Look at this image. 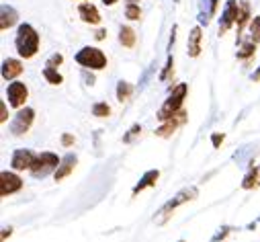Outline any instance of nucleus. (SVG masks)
I'll use <instances>...</instances> for the list:
<instances>
[{
	"label": "nucleus",
	"instance_id": "nucleus-1",
	"mask_svg": "<svg viewBox=\"0 0 260 242\" xmlns=\"http://www.w3.org/2000/svg\"><path fill=\"white\" fill-rule=\"evenodd\" d=\"M39 33L35 31L33 25L29 23H23L19 25L17 29V35H15V47H17V53L25 59L33 57L37 51H39Z\"/></svg>",
	"mask_w": 260,
	"mask_h": 242
},
{
	"label": "nucleus",
	"instance_id": "nucleus-2",
	"mask_svg": "<svg viewBox=\"0 0 260 242\" xmlns=\"http://www.w3.org/2000/svg\"><path fill=\"white\" fill-rule=\"evenodd\" d=\"M197 195H199V189H197V187H184V189H180V191H178L170 201H166V203L158 209V214L154 216V222H156L158 226L166 224V222L170 220V216H172V211H174L176 207L184 205L186 201L197 199Z\"/></svg>",
	"mask_w": 260,
	"mask_h": 242
},
{
	"label": "nucleus",
	"instance_id": "nucleus-3",
	"mask_svg": "<svg viewBox=\"0 0 260 242\" xmlns=\"http://www.w3.org/2000/svg\"><path fill=\"white\" fill-rule=\"evenodd\" d=\"M186 93H188V84L186 82H180V84H176L174 88H172V93L168 95V99L164 101V105L160 107V111H158V119L162 121H168V119H172L174 115H178L180 111H182V105H184V99H186Z\"/></svg>",
	"mask_w": 260,
	"mask_h": 242
},
{
	"label": "nucleus",
	"instance_id": "nucleus-4",
	"mask_svg": "<svg viewBox=\"0 0 260 242\" xmlns=\"http://www.w3.org/2000/svg\"><path fill=\"white\" fill-rule=\"evenodd\" d=\"M76 64L82 66L84 70H105L107 68V55L103 53V49L99 47H82L78 53H76Z\"/></svg>",
	"mask_w": 260,
	"mask_h": 242
},
{
	"label": "nucleus",
	"instance_id": "nucleus-5",
	"mask_svg": "<svg viewBox=\"0 0 260 242\" xmlns=\"http://www.w3.org/2000/svg\"><path fill=\"white\" fill-rule=\"evenodd\" d=\"M59 162H61V158H57V154H53V152H41V154H37V158H35L33 166L29 168V172H31L33 178H45L47 174H51V172L57 170Z\"/></svg>",
	"mask_w": 260,
	"mask_h": 242
},
{
	"label": "nucleus",
	"instance_id": "nucleus-6",
	"mask_svg": "<svg viewBox=\"0 0 260 242\" xmlns=\"http://www.w3.org/2000/svg\"><path fill=\"white\" fill-rule=\"evenodd\" d=\"M33 121H35V109L31 107H23L19 109V113L15 115V119L11 121V134L13 136H23L31 130L33 126Z\"/></svg>",
	"mask_w": 260,
	"mask_h": 242
},
{
	"label": "nucleus",
	"instance_id": "nucleus-7",
	"mask_svg": "<svg viewBox=\"0 0 260 242\" xmlns=\"http://www.w3.org/2000/svg\"><path fill=\"white\" fill-rule=\"evenodd\" d=\"M27 99H29V88H27L25 82L15 80V82H11V84L7 86V101H9L11 107L23 109L25 103H27Z\"/></svg>",
	"mask_w": 260,
	"mask_h": 242
},
{
	"label": "nucleus",
	"instance_id": "nucleus-8",
	"mask_svg": "<svg viewBox=\"0 0 260 242\" xmlns=\"http://www.w3.org/2000/svg\"><path fill=\"white\" fill-rule=\"evenodd\" d=\"M23 189V178L11 170L0 172V197H9Z\"/></svg>",
	"mask_w": 260,
	"mask_h": 242
},
{
	"label": "nucleus",
	"instance_id": "nucleus-9",
	"mask_svg": "<svg viewBox=\"0 0 260 242\" xmlns=\"http://www.w3.org/2000/svg\"><path fill=\"white\" fill-rule=\"evenodd\" d=\"M238 13H240L238 0H228L221 13V19H219V35H225L234 27V23L238 21Z\"/></svg>",
	"mask_w": 260,
	"mask_h": 242
},
{
	"label": "nucleus",
	"instance_id": "nucleus-10",
	"mask_svg": "<svg viewBox=\"0 0 260 242\" xmlns=\"http://www.w3.org/2000/svg\"><path fill=\"white\" fill-rule=\"evenodd\" d=\"M37 154L33 150H25V148H19L13 152V158H11V166L15 170H29L35 162Z\"/></svg>",
	"mask_w": 260,
	"mask_h": 242
},
{
	"label": "nucleus",
	"instance_id": "nucleus-11",
	"mask_svg": "<svg viewBox=\"0 0 260 242\" xmlns=\"http://www.w3.org/2000/svg\"><path fill=\"white\" fill-rule=\"evenodd\" d=\"M184 124H186V111L182 109L178 115H174L172 119L164 121V124L156 130V136H158V138H170V136H172L180 126H184Z\"/></svg>",
	"mask_w": 260,
	"mask_h": 242
},
{
	"label": "nucleus",
	"instance_id": "nucleus-12",
	"mask_svg": "<svg viewBox=\"0 0 260 242\" xmlns=\"http://www.w3.org/2000/svg\"><path fill=\"white\" fill-rule=\"evenodd\" d=\"M158 178H160V170H158V168L146 170V172H144V176H142V178L138 180V183L134 185V189H132V195L136 197V195H138V193H142L144 189H148V187H156Z\"/></svg>",
	"mask_w": 260,
	"mask_h": 242
},
{
	"label": "nucleus",
	"instance_id": "nucleus-13",
	"mask_svg": "<svg viewBox=\"0 0 260 242\" xmlns=\"http://www.w3.org/2000/svg\"><path fill=\"white\" fill-rule=\"evenodd\" d=\"M201 39H203V31H201V25L192 27L190 33H188V43H186V53L188 57H197L201 53Z\"/></svg>",
	"mask_w": 260,
	"mask_h": 242
},
{
	"label": "nucleus",
	"instance_id": "nucleus-14",
	"mask_svg": "<svg viewBox=\"0 0 260 242\" xmlns=\"http://www.w3.org/2000/svg\"><path fill=\"white\" fill-rule=\"evenodd\" d=\"M76 162H78V158H76V154H72V152H68L66 156H61V162H59V166H57V170L53 172V178L55 180H61V178H66L72 170H74V166H76Z\"/></svg>",
	"mask_w": 260,
	"mask_h": 242
},
{
	"label": "nucleus",
	"instance_id": "nucleus-15",
	"mask_svg": "<svg viewBox=\"0 0 260 242\" xmlns=\"http://www.w3.org/2000/svg\"><path fill=\"white\" fill-rule=\"evenodd\" d=\"M17 21H19V13H17L15 7H11V5H3V7H0V29L7 31L11 27H15Z\"/></svg>",
	"mask_w": 260,
	"mask_h": 242
},
{
	"label": "nucleus",
	"instance_id": "nucleus-16",
	"mask_svg": "<svg viewBox=\"0 0 260 242\" xmlns=\"http://www.w3.org/2000/svg\"><path fill=\"white\" fill-rule=\"evenodd\" d=\"M23 64H21V59H15V57H7L5 62H3V78L5 80H15L17 76L23 74Z\"/></svg>",
	"mask_w": 260,
	"mask_h": 242
},
{
	"label": "nucleus",
	"instance_id": "nucleus-17",
	"mask_svg": "<svg viewBox=\"0 0 260 242\" xmlns=\"http://www.w3.org/2000/svg\"><path fill=\"white\" fill-rule=\"evenodd\" d=\"M78 15H80V19H82L84 23H88V25H99V23H101V13H99V9H96L92 3H82V5L78 7Z\"/></svg>",
	"mask_w": 260,
	"mask_h": 242
},
{
	"label": "nucleus",
	"instance_id": "nucleus-18",
	"mask_svg": "<svg viewBox=\"0 0 260 242\" xmlns=\"http://www.w3.org/2000/svg\"><path fill=\"white\" fill-rule=\"evenodd\" d=\"M219 0H199V23L201 25H209L211 17L217 11Z\"/></svg>",
	"mask_w": 260,
	"mask_h": 242
},
{
	"label": "nucleus",
	"instance_id": "nucleus-19",
	"mask_svg": "<svg viewBox=\"0 0 260 242\" xmlns=\"http://www.w3.org/2000/svg\"><path fill=\"white\" fill-rule=\"evenodd\" d=\"M258 187H260V168L258 166H250L248 174L242 180V189L252 191V189H258Z\"/></svg>",
	"mask_w": 260,
	"mask_h": 242
},
{
	"label": "nucleus",
	"instance_id": "nucleus-20",
	"mask_svg": "<svg viewBox=\"0 0 260 242\" xmlns=\"http://www.w3.org/2000/svg\"><path fill=\"white\" fill-rule=\"evenodd\" d=\"M136 41H138V35H136V31H134L132 27L123 25V27L119 29V43H121L123 47H129V49H132V47L136 45Z\"/></svg>",
	"mask_w": 260,
	"mask_h": 242
},
{
	"label": "nucleus",
	"instance_id": "nucleus-21",
	"mask_svg": "<svg viewBox=\"0 0 260 242\" xmlns=\"http://www.w3.org/2000/svg\"><path fill=\"white\" fill-rule=\"evenodd\" d=\"M250 21V3L248 0H242L240 3V13H238V41H240V35H242V29L248 25Z\"/></svg>",
	"mask_w": 260,
	"mask_h": 242
},
{
	"label": "nucleus",
	"instance_id": "nucleus-22",
	"mask_svg": "<svg viewBox=\"0 0 260 242\" xmlns=\"http://www.w3.org/2000/svg\"><path fill=\"white\" fill-rule=\"evenodd\" d=\"M132 95H134V86H132V84L125 82V80H119V82H117V101H119V103L127 101Z\"/></svg>",
	"mask_w": 260,
	"mask_h": 242
},
{
	"label": "nucleus",
	"instance_id": "nucleus-23",
	"mask_svg": "<svg viewBox=\"0 0 260 242\" xmlns=\"http://www.w3.org/2000/svg\"><path fill=\"white\" fill-rule=\"evenodd\" d=\"M254 53H256V43L254 41H244L236 55H238V59H250Z\"/></svg>",
	"mask_w": 260,
	"mask_h": 242
},
{
	"label": "nucleus",
	"instance_id": "nucleus-24",
	"mask_svg": "<svg viewBox=\"0 0 260 242\" xmlns=\"http://www.w3.org/2000/svg\"><path fill=\"white\" fill-rule=\"evenodd\" d=\"M43 78H45L49 84H61V82H63L61 74H59L55 68H49V66L43 68Z\"/></svg>",
	"mask_w": 260,
	"mask_h": 242
},
{
	"label": "nucleus",
	"instance_id": "nucleus-25",
	"mask_svg": "<svg viewBox=\"0 0 260 242\" xmlns=\"http://www.w3.org/2000/svg\"><path fill=\"white\" fill-rule=\"evenodd\" d=\"M125 17H127L129 21H138V19L142 17V9H140V5L127 3V7H125Z\"/></svg>",
	"mask_w": 260,
	"mask_h": 242
},
{
	"label": "nucleus",
	"instance_id": "nucleus-26",
	"mask_svg": "<svg viewBox=\"0 0 260 242\" xmlns=\"http://www.w3.org/2000/svg\"><path fill=\"white\" fill-rule=\"evenodd\" d=\"M109 113H111V107H109L105 101L92 105V115H94V117H109Z\"/></svg>",
	"mask_w": 260,
	"mask_h": 242
},
{
	"label": "nucleus",
	"instance_id": "nucleus-27",
	"mask_svg": "<svg viewBox=\"0 0 260 242\" xmlns=\"http://www.w3.org/2000/svg\"><path fill=\"white\" fill-rule=\"evenodd\" d=\"M140 134H142V126H140V124H134L132 128L127 130V134L123 136V144H132V142H134V138H136V136H140Z\"/></svg>",
	"mask_w": 260,
	"mask_h": 242
},
{
	"label": "nucleus",
	"instance_id": "nucleus-28",
	"mask_svg": "<svg viewBox=\"0 0 260 242\" xmlns=\"http://www.w3.org/2000/svg\"><path fill=\"white\" fill-rule=\"evenodd\" d=\"M250 37H252L254 43L260 41V17H254L250 21Z\"/></svg>",
	"mask_w": 260,
	"mask_h": 242
},
{
	"label": "nucleus",
	"instance_id": "nucleus-29",
	"mask_svg": "<svg viewBox=\"0 0 260 242\" xmlns=\"http://www.w3.org/2000/svg\"><path fill=\"white\" fill-rule=\"evenodd\" d=\"M172 68H174V57H172V53H168V57H166V66H164V70L160 72V80H162V82L170 78Z\"/></svg>",
	"mask_w": 260,
	"mask_h": 242
},
{
	"label": "nucleus",
	"instance_id": "nucleus-30",
	"mask_svg": "<svg viewBox=\"0 0 260 242\" xmlns=\"http://www.w3.org/2000/svg\"><path fill=\"white\" fill-rule=\"evenodd\" d=\"M61 62H63V55L61 53H51L49 57H47V62H45V66H49V68H59L61 66Z\"/></svg>",
	"mask_w": 260,
	"mask_h": 242
},
{
	"label": "nucleus",
	"instance_id": "nucleus-31",
	"mask_svg": "<svg viewBox=\"0 0 260 242\" xmlns=\"http://www.w3.org/2000/svg\"><path fill=\"white\" fill-rule=\"evenodd\" d=\"M232 230H234V228H230V226H223V228H219V230L213 234L211 242H221V240H225V238H228V234H230Z\"/></svg>",
	"mask_w": 260,
	"mask_h": 242
},
{
	"label": "nucleus",
	"instance_id": "nucleus-32",
	"mask_svg": "<svg viewBox=\"0 0 260 242\" xmlns=\"http://www.w3.org/2000/svg\"><path fill=\"white\" fill-rule=\"evenodd\" d=\"M61 146H63V148L74 146V136H72V134H61Z\"/></svg>",
	"mask_w": 260,
	"mask_h": 242
},
{
	"label": "nucleus",
	"instance_id": "nucleus-33",
	"mask_svg": "<svg viewBox=\"0 0 260 242\" xmlns=\"http://www.w3.org/2000/svg\"><path fill=\"white\" fill-rule=\"evenodd\" d=\"M7 119H9V113H7V101L0 103V121L3 124H7Z\"/></svg>",
	"mask_w": 260,
	"mask_h": 242
},
{
	"label": "nucleus",
	"instance_id": "nucleus-34",
	"mask_svg": "<svg viewBox=\"0 0 260 242\" xmlns=\"http://www.w3.org/2000/svg\"><path fill=\"white\" fill-rule=\"evenodd\" d=\"M225 140V136L223 134H213L211 136V142H213V148H219V144Z\"/></svg>",
	"mask_w": 260,
	"mask_h": 242
},
{
	"label": "nucleus",
	"instance_id": "nucleus-35",
	"mask_svg": "<svg viewBox=\"0 0 260 242\" xmlns=\"http://www.w3.org/2000/svg\"><path fill=\"white\" fill-rule=\"evenodd\" d=\"M13 234V228H3V242L7 240V236H11Z\"/></svg>",
	"mask_w": 260,
	"mask_h": 242
},
{
	"label": "nucleus",
	"instance_id": "nucleus-36",
	"mask_svg": "<svg viewBox=\"0 0 260 242\" xmlns=\"http://www.w3.org/2000/svg\"><path fill=\"white\" fill-rule=\"evenodd\" d=\"M252 80H254V82H260V66L254 70V74H252Z\"/></svg>",
	"mask_w": 260,
	"mask_h": 242
},
{
	"label": "nucleus",
	"instance_id": "nucleus-37",
	"mask_svg": "<svg viewBox=\"0 0 260 242\" xmlns=\"http://www.w3.org/2000/svg\"><path fill=\"white\" fill-rule=\"evenodd\" d=\"M84 80H86V84H90V86L94 84V76H92V74H90V76H88V74H84Z\"/></svg>",
	"mask_w": 260,
	"mask_h": 242
},
{
	"label": "nucleus",
	"instance_id": "nucleus-38",
	"mask_svg": "<svg viewBox=\"0 0 260 242\" xmlns=\"http://www.w3.org/2000/svg\"><path fill=\"white\" fill-rule=\"evenodd\" d=\"M105 33H107L105 29H101V31H96V39H105Z\"/></svg>",
	"mask_w": 260,
	"mask_h": 242
},
{
	"label": "nucleus",
	"instance_id": "nucleus-39",
	"mask_svg": "<svg viewBox=\"0 0 260 242\" xmlns=\"http://www.w3.org/2000/svg\"><path fill=\"white\" fill-rule=\"evenodd\" d=\"M103 3H105V5H107V7H113V5H115V3H117V0H103Z\"/></svg>",
	"mask_w": 260,
	"mask_h": 242
},
{
	"label": "nucleus",
	"instance_id": "nucleus-40",
	"mask_svg": "<svg viewBox=\"0 0 260 242\" xmlns=\"http://www.w3.org/2000/svg\"><path fill=\"white\" fill-rule=\"evenodd\" d=\"M127 3H134V5H138V3H140V0H127Z\"/></svg>",
	"mask_w": 260,
	"mask_h": 242
},
{
	"label": "nucleus",
	"instance_id": "nucleus-41",
	"mask_svg": "<svg viewBox=\"0 0 260 242\" xmlns=\"http://www.w3.org/2000/svg\"><path fill=\"white\" fill-rule=\"evenodd\" d=\"M178 242H186V240H178Z\"/></svg>",
	"mask_w": 260,
	"mask_h": 242
}]
</instances>
